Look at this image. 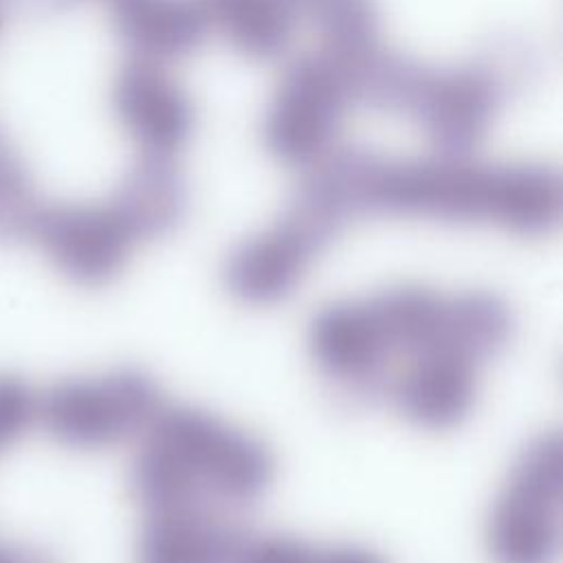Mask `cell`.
<instances>
[{
	"instance_id": "1",
	"label": "cell",
	"mask_w": 563,
	"mask_h": 563,
	"mask_svg": "<svg viewBox=\"0 0 563 563\" xmlns=\"http://www.w3.org/2000/svg\"><path fill=\"white\" fill-rule=\"evenodd\" d=\"M319 165L345 205L495 218L519 229L550 224L561 207V178L541 163L482 165L446 154L396 161L343 147Z\"/></svg>"
},
{
	"instance_id": "2",
	"label": "cell",
	"mask_w": 563,
	"mask_h": 563,
	"mask_svg": "<svg viewBox=\"0 0 563 563\" xmlns=\"http://www.w3.org/2000/svg\"><path fill=\"white\" fill-rule=\"evenodd\" d=\"M352 101L409 119L438 154L468 156L504 101L501 70L486 62L429 66L383 44L345 62Z\"/></svg>"
},
{
	"instance_id": "3",
	"label": "cell",
	"mask_w": 563,
	"mask_h": 563,
	"mask_svg": "<svg viewBox=\"0 0 563 563\" xmlns=\"http://www.w3.org/2000/svg\"><path fill=\"white\" fill-rule=\"evenodd\" d=\"M352 86L341 59L319 51L297 57L282 73L262 117V143L290 167H317L334 150Z\"/></svg>"
},
{
	"instance_id": "4",
	"label": "cell",
	"mask_w": 563,
	"mask_h": 563,
	"mask_svg": "<svg viewBox=\"0 0 563 563\" xmlns=\"http://www.w3.org/2000/svg\"><path fill=\"white\" fill-rule=\"evenodd\" d=\"M112 110L145 156H174L191 136L196 108L163 64L128 59L112 84Z\"/></svg>"
},
{
	"instance_id": "5",
	"label": "cell",
	"mask_w": 563,
	"mask_h": 563,
	"mask_svg": "<svg viewBox=\"0 0 563 563\" xmlns=\"http://www.w3.org/2000/svg\"><path fill=\"white\" fill-rule=\"evenodd\" d=\"M110 9L130 59L165 66L194 53L209 33L198 0H114Z\"/></svg>"
},
{
	"instance_id": "6",
	"label": "cell",
	"mask_w": 563,
	"mask_h": 563,
	"mask_svg": "<svg viewBox=\"0 0 563 563\" xmlns=\"http://www.w3.org/2000/svg\"><path fill=\"white\" fill-rule=\"evenodd\" d=\"M209 31L251 59H277L292 40L299 13L292 0H198Z\"/></svg>"
},
{
	"instance_id": "7",
	"label": "cell",
	"mask_w": 563,
	"mask_h": 563,
	"mask_svg": "<svg viewBox=\"0 0 563 563\" xmlns=\"http://www.w3.org/2000/svg\"><path fill=\"white\" fill-rule=\"evenodd\" d=\"M183 176L169 156H145L128 172L112 209L130 231L156 229L176 218L183 207Z\"/></svg>"
},
{
	"instance_id": "8",
	"label": "cell",
	"mask_w": 563,
	"mask_h": 563,
	"mask_svg": "<svg viewBox=\"0 0 563 563\" xmlns=\"http://www.w3.org/2000/svg\"><path fill=\"white\" fill-rule=\"evenodd\" d=\"M40 209L42 205L35 196L31 176L15 147L0 130V227L11 231H33Z\"/></svg>"
}]
</instances>
